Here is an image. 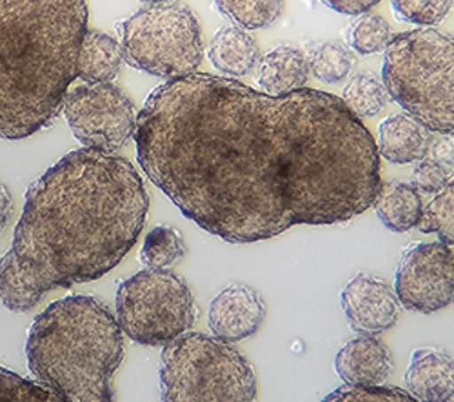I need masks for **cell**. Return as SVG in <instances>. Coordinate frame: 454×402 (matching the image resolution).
<instances>
[{
    "instance_id": "2",
    "label": "cell",
    "mask_w": 454,
    "mask_h": 402,
    "mask_svg": "<svg viewBox=\"0 0 454 402\" xmlns=\"http://www.w3.org/2000/svg\"><path fill=\"white\" fill-rule=\"evenodd\" d=\"M147 209L144 180L128 159L91 148L67 154L26 192L0 259V303L20 313L55 288L104 277L138 240Z\"/></svg>"
},
{
    "instance_id": "33",
    "label": "cell",
    "mask_w": 454,
    "mask_h": 402,
    "mask_svg": "<svg viewBox=\"0 0 454 402\" xmlns=\"http://www.w3.org/2000/svg\"><path fill=\"white\" fill-rule=\"evenodd\" d=\"M145 6H155V4H168L171 0H140Z\"/></svg>"
},
{
    "instance_id": "22",
    "label": "cell",
    "mask_w": 454,
    "mask_h": 402,
    "mask_svg": "<svg viewBox=\"0 0 454 402\" xmlns=\"http://www.w3.org/2000/svg\"><path fill=\"white\" fill-rule=\"evenodd\" d=\"M185 255V242L178 230L157 226L145 235L140 249V263L149 270H166Z\"/></svg>"
},
{
    "instance_id": "24",
    "label": "cell",
    "mask_w": 454,
    "mask_h": 402,
    "mask_svg": "<svg viewBox=\"0 0 454 402\" xmlns=\"http://www.w3.org/2000/svg\"><path fill=\"white\" fill-rule=\"evenodd\" d=\"M309 67L325 84L344 81L355 67V53L340 43H322L311 51Z\"/></svg>"
},
{
    "instance_id": "8",
    "label": "cell",
    "mask_w": 454,
    "mask_h": 402,
    "mask_svg": "<svg viewBox=\"0 0 454 402\" xmlns=\"http://www.w3.org/2000/svg\"><path fill=\"white\" fill-rule=\"evenodd\" d=\"M199 310L192 289L168 270H142L117 289L121 330L138 344L166 346L192 330Z\"/></svg>"
},
{
    "instance_id": "31",
    "label": "cell",
    "mask_w": 454,
    "mask_h": 402,
    "mask_svg": "<svg viewBox=\"0 0 454 402\" xmlns=\"http://www.w3.org/2000/svg\"><path fill=\"white\" fill-rule=\"evenodd\" d=\"M429 154H431V159H434L447 169H452L454 168V135H440L433 138Z\"/></svg>"
},
{
    "instance_id": "7",
    "label": "cell",
    "mask_w": 454,
    "mask_h": 402,
    "mask_svg": "<svg viewBox=\"0 0 454 402\" xmlns=\"http://www.w3.org/2000/svg\"><path fill=\"white\" fill-rule=\"evenodd\" d=\"M122 59L162 79L195 73L204 59L200 24L184 4H155L117 24Z\"/></svg>"
},
{
    "instance_id": "30",
    "label": "cell",
    "mask_w": 454,
    "mask_h": 402,
    "mask_svg": "<svg viewBox=\"0 0 454 402\" xmlns=\"http://www.w3.org/2000/svg\"><path fill=\"white\" fill-rule=\"evenodd\" d=\"M322 3L336 13L358 17L362 13L371 12L374 6L380 4L382 0H322Z\"/></svg>"
},
{
    "instance_id": "20",
    "label": "cell",
    "mask_w": 454,
    "mask_h": 402,
    "mask_svg": "<svg viewBox=\"0 0 454 402\" xmlns=\"http://www.w3.org/2000/svg\"><path fill=\"white\" fill-rule=\"evenodd\" d=\"M216 10L240 29H263L275 24L286 8V0H213Z\"/></svg>"
},
{
    "instance_id": "27",
    "label": "cell",
    "mask_w": 454,
    "mask_h": 402,
    "mask_svg": "<svg viewBox=\"0 0 454 402\" xmlns=\"http://www.w3.org/2000/svg\"><path fill=\"white\" fill-rule=\"evenodd\" d=\"M398 20L414 26H436L452 10L454 0H391Z\"/></svg>"
},
{
    "instance_id": "16",
    "label": "cell",
    "mask_w": 454,
    "mask_h": 402,
    "mask_svg": "<svg viewBox=\"0 0 454 402\" xmlns=\"http://www.w3.org/2000/svg\"><path fill=\"white\" fill-rule=\"evenodd\" d=\"M309 73V59L304 51L280 46L260 59L256 83L263 93L280 95L306 86Z\"/></svg>"
},
{
    "instance_id": "9",
    "label": "cell",
    "mask_w": 454,
    "mask_h": 402,
    "mask_svg": "<svg viewBox=\"0 0 454 402\" xmlns=\"http://www.w3.org/2000/svg\"><path fill=\"white\" fill-rule=\"evenodd\" d=\"M64 117L86 148L115 154L135 135L137 107L113 84H84L67 91Z\"/></svg>"
},
{
    "instance_id": "1",
    "label": "cell",
    "mask_w": 454,
    "mask_h": 402,
    "mask_svg": "<svg viewBox=\"0 0 454 402\" xmlns=\"http://www.w3.org/2000/svg\"><path fill=\"white\" fill-rule=\"evenodd\" d=\"M133 137L147 178L233 244L349 223L384 185L371 131L342 99L311 88L270 95L189 73L147 97Z\"/></svg>"
},
{
    "instance_id": "12",
    "label": "cell",
    "mask_w": 454,
    "mask_h": 402,
    "mask_svg": "<svg viewBox=\"0 0 454 402\" xmlns=\"http://www.w3.org/2000/svg\"><path fill=\"white\" fill-rule=\"evenodd\" d=\"M266 319V304L256 289L231 284L213 299L207 322L216 339L239 343L253 337Z\"/></svg>"
},
{
    "instance_id": "32",
    "label": "cell",
    "mask_w": 454,
    "mask_h": 402,
    "mask_svg": "<svg viewBox=\"0 0 454 402\" xmlns=\"http://www.w3.org/2000/svg\"><path fill=\"white\" fill-rule=\"evenodd\" d=\"M13 215V197L10 188L0 180V235L6 230Z\"/></svg>"
},
{
    "instance_id": "6",
    "label": "cell",
    "mask_w": 454,
    "mask_h": 402,
    "mask_svg": "<svg viewBox=\"0 0 454 402\" xmlns=\"http://www.w3.org/2000/svg\"><path fill=\"white\" fill-rule=\"evenodd\" d=\"M162 402H254L256 375L231 343L184 334L162 350Z\"/></svg>"
},
{
    "instance_id": "5",
    "label": "cell",
    "mask_w": 454,
    "mask_h": 402,
    "mask_svg": "<svg viewBox=\"0 0 454 402\" xmlns=\"http://www.w3.org/2000/svg\"><path fill=\"white\" fill-rule=\"evenodd\" d=\"M382 81L407 115L438 135H454V36L427 28L393 36Z\"/></svg>"
},
{
    "instance_id": "17",
    "label": "cell",
    "mask_w": 454,
    "mask_h": 402,
    "mask_svg": "<svg viewBox=\"0 0 454 402\" xmlns=\"http://www.w3.org/2000/svg\"><path fill=\"white\" fill-rule=\"evenodd\" d=\"M207 57L218 71L233 77L249 75L262 59L258 43L240 28H222L209 43Z\"/></svg>"
},
{
    "instance_id": "11",
    "label": "cell",
    "mask_w": 454,
    "mask_h": 402,
    "mask_svg": "<svg viewBox=\"0 0 454 402\" xmlns=\"http://www.w3.org/2000/svg\"><path fill=\"white\" fill-rule=\"evenodd\" d=\"M342 308L356 334L378 335L396 324L400 301L395 289L371 273L355 275L342 291Z\"/></svg>"
},
{
    "instance_id": "4",
    "label": "cell",
    "mask_w": 454,
    "mask_h": 402,
    "mask_svg": "<svg viewBox=\"0 0 454 402\" xmlns=\"http://www.w3.org/2000/svg\"><path fill=\"white\" fill-rule=\"evenodd\" d=\"M27 368L67 402H115L113 375L124 359V332L93 296H69L36 315L26 341Z\"/></svg>"
},
{
    "instance_id": "10",
    "label": "cell",
    "mask_w": 454,
    "mask_h": 402,
    "mask_svg": "<svg viewBox=\"0 0 454 402\" xmlns=\"http://www.w3.org/2000/svg\"><path fill=\"white\" fill-rule=\"evenodd\" d=\"M395 294L405 310L429 315L454 303V248L443 242H412L403 249Z\"/></svg>"
},
{
    "instance_id": "13",
    "label": "cell",
    "mask_w": 454,
    "mask_h": 402,
    "mask_svg": "<svg viewBox=\"0 0 454 402\" xmlns=\"http://www.w3.org/2000/svg\"><path fill=\"white\" fill-rule=\"evenodd\" d=\"M334 370L349 386H382L393 370V357L376 335H360L340 348Z\"/></svg>"
},
{
    "instance_id": "28",
    "label": "cell",
    "mask_w": 454,
    "mask_h": 402,
    "mask_svg": "<svg viewBox=\"0 0 454 402\" xmlns=\"http://www.w3.org/2000/svg\"><path fill=\"white\" fill-rule=\"evenodd\" d=\"M322 402H419L396 386H342Z\"/></svg>"
},
{
    "instance_id": "25",
    "label": "cell",
    "mask_w": 454,
    "mask_h": 402,
    "mask_svg": "<svg viewBox=\"0 0 454 402\" xmlns=\"http://www.w3.org/2000/svg\"><path fill=\"white\" fill-rule=\"evenodd\" d=\"M391 26L378 13H362L348 29V43L360 55H372L391 43Z\"/></svg>"
},
{
    "instance_id": "26",
    "label": "cell",
    "mask_w": 454,
    "mask_h": 402,
    "mask_svg": "<svg viewBox=\"0 0 454 402\" xmlns=\"http://www.w3.org/2000/svg\"><path fill=\"white\" fill-rule=\"evenodd\" d=\"M0 402H67L39 381L26 379L0 367Z\"/></svg>"
},
{
    "instance_id": "21",
    "label": "cell",
    "mask_w": 454,
    "mask_h": 402,
    "mask_svg": "<svg viewBox=\"0 0 454 402\" xmlns=\"http://www.w3.org/2000/svg\"><path fill=\"white\" fill-rule=\"evenodd\" d=\"M342 100L358 119H362L380 114L389 102V93L384 81L378 79L374 73L364 71L349 79Z\"/></svg>"
},
{
    "instance_id": "14",
    "label": "cell",
    "mask_w": 454,
    "mask_h": 402,
    "mask_svg": "<svg viewBox=\"0 0 454 402\" xmlns=\"http://www.w3.org/2000/svg\"><path fill=\"white\" fill-rule=\"evenodd\" d=\"M405 386L419 402H452L454 355L440 348L416 350L405 372Z\"/></svg>"
},
{
    "instance_id": "3",
    "label": "cell",
    "mask_w": 454,
    "mask_h": 402,
    "mask_svg": "<svg viewBox=\"0 0 454 402\" xmlns=\"http://www.w3.org/2000/svg\"><path fill=\"white\" fill-rule=\"evenodd\" d=\"M88 17L86 0H0V137L20 140L59 117Z\"/></svg>"
},
{
    "instance_id": "19",
    "label": "cell",
    "mask_w": 454,
    "mask_h": 402,
    "mask_svg": "<svg viewBox=\"0 0 454 402\" xmlns=\"http://www.w3.org/2000/svg\"><path fill=\"white\" fill-rule=\"evenodd\" d=\"M372 206L386 228L396 233L419 228L424 215L420 192L407 182H386Z\"/></svg>"
},
{
    "instance_id": "23",
    "label": "cell",
    "mask_w": 454,
    "mask_h": 402,
    "mask_svg": "<svg viewBox=\"0 0 454 402\" xmlns=\"http://www.w3.org/2000/svg\"><path fill=\"white\" fill-rule=\"evenodd\" d=\"M422 233L438 235L440 242L454 246V168L449 173L445 186L424 208L419 225Z\"/></svg>"
},
{
    "instance_id": "15",
    "label": "cell",
    "mask_w": 454,
    "mask_h": 402,
    "mask_svg": "<svg viewBox=\"0 0 454 402\" xmlns=\"http://www.w3.org/2000/svg\"><path fill=\"white\" fill-rule=\"evenodd\" d=\"M433 135L419 121L402 114L387 117L378 128V154L393 164L419 162L429 155Z\"/></svg>"
},
{
    "instance_id": "29",
    "label": "cell",
    "mask_w": 454,
    "mask_h": 402,
    "mask_svg": "<svg viewBox=\"0 0 454 402\" xmlns=\"http://www.w3.org/2000/svg\"><path fill=\"white\" fill-rule=\"evenodd\" d=\"M447 178H449V169L431 157L414 162L412 186L422 193L436 195L445 186Z\"/></svg>"
},
{
    "instance_id": "18",
    "label": "cell",
    "mask_w": 454,
    "mask_h": 402,
    "mask_svg": "<svg viewBox=\"0 0 454 402\" xmlns=\"http://www.w3.org/2000/svg\"><path fill=\"white\" fill-rule=\"evenodd\" d=\"M121 43L100 31H86L79 60L77 75L86 84H111L119 77L122 66Z\"/></svg>"
}]
</instances>
